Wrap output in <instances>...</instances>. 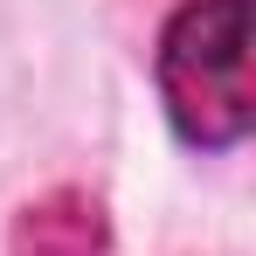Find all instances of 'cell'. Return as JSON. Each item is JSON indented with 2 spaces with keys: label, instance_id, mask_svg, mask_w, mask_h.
<instances>
[{
  "label": "cell",
  "instance_id": "obj_1",
  "mask_svg": "<svg viewBox=\"0 0 256 256\" xmlns=\"http://www.w3.org/2000/svg\"><path fill=\"white\" fill-rule=\"evenodd\" d=\"M166 118L187 146H236L250 132V0H187L160 42Z\"/></svg>",
  "mask_w": 256,
  "mask_h": 256
},
{
  "label": "cell",
  "instance_id": "obj_2",
  "mask_svg": "<svg viewBox=\"0 0 256 256\" xmlns=\"http://www.w3.org/2000/svg\"><path fill=\"white\" fill-rule=\"evenodd\" d=\"M7 256H111V222L84 187H56L14 214Z\"/></svg>",
  "mask_w": 256,
  "mask_h": 256
}]
</instances>
